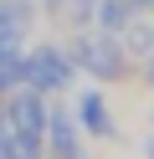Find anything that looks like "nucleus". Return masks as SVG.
Listing matches in <instances>:
<instances>
[]
</instances>
